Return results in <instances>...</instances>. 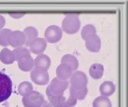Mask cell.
<instances>
[{
  "instance_id": "obj_1",
  "label": "cell",
  "mask_w": 128,
  "mask_h": 107,
  "mask_svg": "<svg viewBox=\"0 0 128 107\" xmlns=\"http://www.w3.org/2000/svg\"><path fill=\"white\" fill-rule=\"evenodd\" d=\"M69 87V82L68 80H62L59 78H54L46 89V94L48 98L54 96L63 95L64 91Z\"/></svg>"
},
{
  "instance_id": "obj_2",
  "label": "cell",
  "mask_w": 128,
  "mask_h": 107,
  "mask_svg": "<svg viewBox=\"0 0 128 107\" xmlns=\"http://www.w3.org/2000/svg\"><path fill=\"white\" fill-rule=\"evenodd\" d=\"M80 28V21L77 15H68L62 21V28L65 33L68 34H76Z\"/></svg>"
},
{
  "instance_id": "obj_3",
  "label": "cell",
  "mask_w": 128,
  "mask_h": 107,
  "mask_svg": "<svg viewBox=\"0 0 128 107\" xmlns=\"http://www.w3.org/2000/svg\"><path fill=\"white\" fill-rule=\"evenodd\" d=\"M12 93V82L6 74L0 72V103L7 100Z\"/></svg>"
},
{
  "instance_id": "obj_4",
  "label": "cell",
  "mask_w": 128,
  "mask_h": 107,
  "mask_svg": "<svg viewBox=\"0 0 128 107\" xmlns=\"http://www.w3.org/2000/svg\"><path fill=\"white\" fill-rule=\"evenodd\" d=\"M22 101L25 107H41L45 103L43 95L36 90L23 97Z\"/></svg>"
},
{
  "instance_id": "obj_5",
  "label": "cell",
  "mask_w": 128,
  "mask_h": 107,
  "mask_svg": "<svg viewBox=\"0 0 128 107\" xmlns=\"http://www.w3.org/2000/svg\"><path fill=\"white\" fill-rule=\"evenodd\" d=\"M33 83L39 86L47 85L49 83V74L48 70L43 67H34L30 74Z\"/></svg>"
},
{
  "instance_id": "obj_6",
  "label": "cell",
  "mask_w": 128,
  "mask_h": 107,
  "mask_svg": "<svg viewBox=\"0 0 128 107\" xmlns=\"http://www.w3.org/2000/svg\"><path fill=\"white\" fill-rule=\"evenodd\" d=\"M62 38V30L58 25H51L44 31V39L47 42L54 44L58 42Z\"/></svg>"
},
{
  "instance_id": "obj_7",
  "label": "cell",
  "mask_w": 128,
  "mask_h": 107,
  "mask_svg": "<svg viewBox=\"0 0 128 107\" xmlns=\"http://www.w3.org/2000/svg\"><path fill=\"white\" fill-rule=\"evenodd\" d=\"M26 39L25 34L21 31H12L8 36V45L12 47H18L26 44Z\"/></svg>"
},
{
  "instance_id": "obj_8",
  "label": "cell",
  "mask_w": 128,
  "mask_h": 107,
  "mask_svg": "<svg viewBox=\"0 0 128 107\" xmlns=\"http://www.w3.org/2000/svg\"><path fill=\"white\" fill-rule=\"evenodd\" d=\"M88 77L82 71H75L70 78L69 84L73 87H86L88 85Z\"/></svg>"
},
{
  "instance_id": "obj_9",
  "label": "cell",
  "mask_w": 128,
  "mask_h": 107,
  "mask_svg": "<svg viewBox=\"0 0 128 107\" xmlns=\"http://www.w3.org/2000/svg\"><path fill=\"white\" fill-rule=\"evenodd\" d=\"M18 68L23 72H28L34 69V62L30 54H26L18 60Z\"/></svg>"
},
{
  "instance_id": "obj_10",
  "label": "cell",
  "mask_w": 128,
  "mask_h": 107,
  "mask_svg": "<svg viewBox=\"0 0 128 107\" xmlns=\"http://www.w3.org/2000/svg\"><path fill=\"white\" fill-rule=\"evenodd\" d=\"M47 47V41L42 38H37L29 44L30 51L34 54H42Z\"/></svg>"
},
{
  "instance_id": "obj_11",
  "label": "cell",
  "mask_w": 128,
  "mask_h": 107,
  "mask_svg": "<svg viewBox=\"0 0 128 107\" xmlns=\"http://www.w3.org/2000/svg\"><path fill=\"white\" fill-rule=\"evenodd\" d=\"M86 48L90 52H98L101 47V41L98 35L94 34L84 40Z\"/></svg>"
},
{
  "instance_id": "obj_12",
  "label": "cell",
  "mask_w": 128,
  "mask_h": 107,
  "mask_svg": "<svg viewBox=\"0 0 128 107\" xmlns=\"http://www.w3.org/2000/svg\"><path fill=\"white\" fill-rule=\"evenodd\" d=\"M74 71L72 69L65 64H61L56 70L57 77L62 80H68L71 78Z\"/></svg>"
},
{
  "instance_id": "obj_13",
  "label": "cell",
  "mask_w": 128,
  "mask_h": 107,
  "mask_svg": "<svg viewBox=\"0 0 128 107\" xmlns=\"http://www.w3.org/2000/svg\"><path fill=\"white\" fill-rule=\"evenodd\" d=\"M88 88L86 87H70V97H73L76 100H84L88 94Z\"/></svg>"
},
{
  "instance_id": "obj_14",
  "label": "cell",
  "mask_w": 128,
  "mask_h": 107,
  "mask_svg": "<svg viewBox=\"0 0 128 107\" xmlns=\"http://www.w3.org/2000/svg\"><path fill=\"white\" fill-rule=\"evenodd\" d=\"M116 90V87L111 81H105L100 87V92L104 97H110L114 93Z\"/></svg>"
},
{
  "instance_id": "obj_15",
  "label": "cell",
  "mask_w": 128,
  "mask_h": 107,
  "mask_svg": "<svg viewBox=\"0 0 128 107\" xmlns=\"http://www.w3.org/2000/svg\"><path fill=\"white\" fill-rule=\"evenodd\" d=\"M34 67H43L45 69H48L51 66V59L50 57L44 54H39L34 60Z\"/></svg>"
},
{
  "instance_id": "obj_16",
  "label": "cell",
  "mask_w": 128,
  "mask_h": 107,
  "mask_svg": "<svg viewBox=\"0 0 128 107\" xmlns=\"http://www.w3.org/2000/svg\"><path fill=\"white\" fill-rule=\"evenodd\" d=\"M0 61L5 64H13L16 61L13 52L7 47H5L0 52Z\"/></svg>"
},
{
  "instance_id": "obj_17",
  "label": "cell",
  "mask_w": 128,
  "mask_h": 107,
  "mask_svg": "<svg viewBox=\"0 0 128 107\" xmlns=\"http://www.w3.org/2000/svg\"><path fill=\"white\" fill-rule=\"evenodd\" d=\"M104 67L100 64H92L89 69V74L90 77L94 80L100 79L104 75Z\"/></svg>"
},
{
  "instance_id": "obj_18",
  "label": "cell",
  "mask_w": 128,
  "mask_h": 107,
  "mask_svg": "<svg viewBox=\"0 0 128 107\" xmlns=\"http://www.w3.org/2000/svg\"><path fill=\"white\" fill-rule=\"evenodd\" d=\"M62 64H65L72 69L73 71L78 68L79 62L77 57L72 54H65L62 58Z\"/></svg>"
},
{
  "instance_id": "obj_19",
  "label": "cell",
  "mask_w": 128,
  "mask_h": 107,
  "mask_svg": "<svg viewBox=\"0 0 128 107\" xmlns=\"http://www.w3.org/2000/svg\"><path fill=\"white\" fill-rule=\"evenodd\" d=\"M23 33L25 34L26 39V44L27 46H29L32 41H33L34 39H36L38 38V30L34 27L26 28L24 31H23Z\"/></svg>"
},
{
  "instance_id": "obj_20",
  "label": "cell",
  "mask_w": 128,
  "mask_h": 107,
  "mask_svg": "<svg viewBox=\"0 0 128 107\" xmlns=\"http://www.w3.org/2000/svg\"><path fill=\"white\" fill-rule=\"evenodd\" d=\"M32 91H33V86L31 83H29L28 81L22 82L18 85V92L19 95H21L22 97H25L26 95L28 94Z\"/></svg>"
},
{
  "instance_id": "obj_21",
  "label": "cell",
  "mask_w": 128,
  "mask_h": 107,
  "mask_svg": "<svg viewBox=\"0 0 128 107\" xmlns=\"http://www.w3.org/2000/svg\"><path fill=\"white\" fill-rule=\"evenodd\" d=\"M93 107H112V103L108 97L100 96L93 102Z\"/></svg>"
},
{
  "instance_id": "obj_22",
  "label": "cell",
  "mask_w": 128,
  "mask_h": 107,
  "mask_svg": "<svg viewBox=\"0 0 128 107\" xmlns=\"http://www.w3.org/2000/svg\"><path fill=\"white\" fill-rule=\"evenodd\" d=\"M96 28L94 25H87L81 30V37H82L84 40H85L90 36H91V35L96 34Z\"/></svg>"
},
{
  "instance_id": "obj_23",
  "label": "cell",
  "mask_w": 128,
  "mask_h": 107,
  "mask_svg": "<svg viewBox=\"0 0 128 107\" xmlns=\"http://www.w3.org/2000/svg\"><path fill=\"white\" fill-rule=\"evenodd\" d=\"M49 104L52 107H62L64 102L66 100V98L63 96V95H60V96H54L48 97Z\"/></svg>"
},
{
  "instance_id": "obj_24",
  "label": "cell",
  "mask_w": 128,
  "mask_h": 107,
  "mask_svg": "<svg viewBox=\"0 0 128 107\" xmlns=\"http://www.w3.org/2000/svg\"><path fill=\"white\" fill-rule=\"evenodd\" d=\"M12 31L10 29L3 28L0 31V45L3 47L8 46V36Z\"/></svg>"
},
{
  "instance_id": "obj_25",
  "label": "cell",
  "mask_w": 128,
  "mask_h": 107,
  "mask_svg": "<svg viewBox=\"0 0 128 107\" xmlns=\"http://www.w3.org/2000/svg\"><path fill=\"white\" fill-rule=\"evenodd\" d=\"M12 52H13L16 61H17L22 56H24L26 54H30V51L26 47H24V46L16 47V48L14 49V51H12Z\"/></svg>"
},
{
  "instance_id": "obj_26",
  "label": "cell",
  "mask_w": 128,
  "mask_h": 107,
  "mask_svg": "<svg viewBox=\"0 0 128 107\" xmlns=\"http://www.w3.org/2000/svg\"><path fill=\"white\" fill-rule=\"evenodd\" d=\"M76 104H77V100L72 97H69V98L68 100L66 99V100L64 102L62 107H73Z\"/></svg>"
},
{
  "instance_id": "obj_27",
  "label": "cell",
  "mask_w": 128,
  "mask_h": 107,
  "mask_svg": "<svg viewBox=\"0 0 128 107\" xmlns=\"http://www.w3.org/2000/svg\"><path fill=\"white\" fill-rule=\"evenodd\" d=\"M5 25H6V19L2 15H0V31L3 29Z\"/></svg>"
},
{
  "instance_id": "obj_28",
  "label": "cell",
  "mask_w": 128,
  "mask_h": 107,
  "mask_svg": "<svg viewBox=\"0 0 128 107\" xmlns=\"http://www.w3.org/2000/svg\"><path fill=\"white\" fill-rule=\"evenodd\" d=\"M9 15L14 18H20L25 15L24 13H9Z\"/></svg>"
},
{
  "instance_id": "obj_29",
  "label": "cell",
  "mask_w": 128,
  "mask_h": 107,
  "mask_svg": "<svg viewBox=\"0 0 128 107\" xmlns=\"http://www.w3.org/2000/svg\"><path fill=\"white\" fill-rule=\"evenodd\" d=\"M41 107H52V106L49 104V103H44Z\"/></svg>"
}]
</instances>
